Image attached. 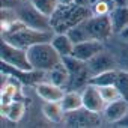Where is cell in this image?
<instances>
[{
	"mask_svg": "<svg viewBox=\"0 0 128 128\" xmlns=\"http://www.w3.org/2000/svg\"><path fill=\"white\" fill-rule=\"evenodd\" d=\"M65 92L66 89L62 88V86H57L51 82H41L35 86V94L39 100L42 101H47V102H60L65 96Z\"/></svg>",
	"mask_w": 128,
	"mask_h": 128,
	"instance_id": "cell-11",
	"label": "cell"
},
{
	"mask_svg": "<svg viewBox=\"0 0 128 128\" xmlns=\"http://www.w3.org/2000/svg\"><path fill=\"white\" fill-rule=\"evenodd\" d=\"M89 17H92L90 6H86L82 3H74L68 6L60 5L54 12V15L50 18L51 29L54 30V33H68V30L86 21Z\"/></svg>",
	"mask_w": 128,
	"mask_h": 128,
	"instance_id": "cell-2",
	"label": "cell"
},
{
	"mask_svg": "<svg viewBox=\"0 0 128 128\" xmlns=\"http://www.w3.org/2000/svg\"><path fill=\"white\" fill-rule=\"evenodd\" d=\"M104 124L106 122L102 113H95L84 107L74 112H68L65 114V120H63V125L71 128H94V126H101Z\"/></svg>",
	"mask_w": 128,
	"mask_h": 128,
	"instance_id": "cell-7",
	"label": "cell"
},
{
	"mask_svg": "<svg viewBox=\"0 0 128 128\" xmlns=\"http://www.w3.org/2000/svg\"><path fill=\"white\" fill-rule=\"evenodd\" d=\"M88 68L94 77V76H98V74H102L107 71L118 70V62H116L113 53L106 47L102 51H100L90 60H88Z\"/></svg>",
	"mask_w": 128,
	"mask_h": 128,
	"instance_id": "cell-9",
	"label": "cell"
},
{
	"mask_svg": "<svg viewBox=\"0 0 128 128\" xmlns=\"http://www.w3.org/2000/svg\"><path fill=\"white\" fill-rule=\"evenodd\" d=\"M113 27V33L119 35L128 26V6H116L108 15Z\"/></svg>",
	"mask_w": 128,
	"mask_h": 128,
	"instance_id": "cell-19",
	"label": "cell"
},
{
	"mask_svg": "<svg viewBox=\"0 0 128 128\" xmlns=\"http://www.w3.org/2000/svg\"><path fill=\"white\" fill-rule=\"evenodd\" d=\"M116 36H119V38H120V39H124V41H128V26H126V27H125L119 35H116Z\"/></svg>",
	"mask_w": 128,
	"mask_h": 128,
	"instance_id": "cell-28",
	"label": "cell"
},
{
	"mask_svg": "<svg viewBox=\"0 0 128 128\" xmlns=\"http://www.w3.org/2000/svg\"><path fill=\"white\" fill-rule=\"evenodd\" d=\"M118 6H128V0H114Z\"/></svg>",
	"mask_w": 128,
	"mask_h": 128,
	"instance_id": "cell-30",
	"label": "cell"
},
{
	"mask_svg": "<svg viewBox=\"0 0 128 128\" xmlns=\"http://www.w3.org/2000/svg\"><path fill=\"white\" fill-rule=\"evenodd\" d=\"M32 68L38 71H50L62 63V56L56 51L51 42H41L27 50Z\"/></svg>",
	"mask_w": 128,
	"mask_h": 128,
	"instance_id": "cell-3",
	"label": "cell"
},
{
	"mask_svg": "<svg viewBox=\"0 0 128 128\" xmlns=\"http://www.w3.org/2000/svg\"><path fill=\"white\" fill-rule=\"evenodd\" d=\"M41 112H42V116L48 122L56 124V125L63 124L65 114H66V112L63 110L60 102H47V101H44L42 106H41Z\"/></svg>",
	"mask_w": 128,
	"mask_h": 128,
	"instance_id": "cell-16",
	"label": "cell"
},
{
	"mask_svg": "<svg viewBox=\"0 0 128 128\" xmlns=\"http://www.w3.org/2000/svg\"><path fill=\"white\" fill-rule=\"evenodd\" d=\"M128 113V100L119 98L116 101L107 102L104 110H102V118L106 124L116 125L119 120L124 119V116Z\"/></svg>",
	"mask_w": 128,
	"mask_h": 128,
	"instance_id": "cell-13",
	"label": "cell"
},
{
	"mask_svg": "<svg viewBox=\"0 0 128 128\" xmlns=\"http://www.w3.org/2000/svg\"><path fill=\"white\" fill-rule=\"evenodd\" d=\"M62 60L70 72V83L66 90H83V88L88 86L92 78V74L88 68V62L80 60L74 56L62 57Z\"/></svg>",
	"mask_w": 128,
	"mask_h": 128,
	"instance_id": "cell-4",
	"label": "cell"
},
{
	"mask_svg": "<svg viewBox=\"0 0 128 128\" xmlns=\"http://www.w3.org/2000/svg\"><path fill=\"white\" fill-rule=\"evenodd\" d=\"M15 12L18 18L29 27L38 29V30H53L51 29V20L41 14L32 3L30 0H20L15 5Z\"/></svg>",
	"mask_w": 128,
	"mask_h": 128,
	"instance_id": "cell-5",
	"label": "cell"
},
{
	"mask_svg": "<svg viewBox=\"0 0 128 128\" xmlns=\"http://www.w3.org/2000/svg\"><path fill=\"white\" fill-rule=\"evenodd\" d=\"M0 60L6 63V65L21 70V71L33 70L32 63L29 60V56H27V50L18 48L5 39H2V45H0Z\"/></svg>",
	"mask_w": 128,
	"mask_h": 128,
	"instance_id": "cell-6",
	"label": "cell"
},
{
	"mask_svg": "<svg viewBox=\"0 0 128 128\" xmlns=\"http://www.w3.org/2000/svg\"><path fill=\"white\" fill-rule=\"evenodd\" d=\"M114 126H125V128H128V113H126V114L124 116V119H122V120H119Z\"/></svg>",
	"mask_w": 128,
	"mask_h": 128,
	"instance_id": "cell-27",
	"label": "cell"
},
{
	"mask_svg": "<svg viewBox=\"0 0 128 128\" xmlns=\"http://www.w3.org/2000/svg\"><path fill=\"white\" fill-rule=\"evenodd\" d=\"M116 77H118V70H113V71H107V72L94 76L90 78V83L95 86H108V84L116 83Z\"/></svg>",
	"mask_w": 128,
	"mask_h": 128,
	"instance_id": "cell-24",
	"label": "cell"
},
{
	"mask_svg": "<svg viewBox=\"0 0 128 128\" xmlns=\"http://www.w3.org/2000/svg\"><path fill=\"white\" fill-rule=\"evenodd\" d=\"M106 48V42L104 41H98V39H88L84 42L76 44L74 47V53L72 56L80 59V60H90L94 56H96L100 51H102Z\"/></svg>",
	"mask_w": 128,
	"mask_h": 128,
	"instance_id": "cell-14",
	"label": "cell"
},
{
	"mask_svg": "<svg viewBox=\"0 0 128 128\" xmlns=\"http://www.w3.org/2000/svg\"><path fill=\"white\" fill-rule=\"evenodd\" d=\"M116 88L119 89L122 98L128 100V71L118 70V77H116Z\"/></svg>",
	"mask_w": 128,
	"mask_h": 128,
	"instance_id": "cell-26",
	"label": "cell"
},
{
	"mask_svg": "<svg viewBox=\"0 0 128 128\" xmlns=\"http://www.w3.org/2000/svg\"><path fill=\"white\" fill-rule=\"evenodd\" d=\"M86 27H88V32H89L92 39H98V41L106 42L114 35L108 15H104V17L92 15V17H89L86 20Z\"/></svg>",
	"mask_w": 128,
	"mask_h": 128,
	"instance_id": "cell-8",
	"label": "cell"
},
{
	"mask_svg": "<svg viewBox=\"0 0 128 128\" xmlns=\"http://www.w3.org/2000/svg\"><path fill=\"white\" fill-rule=\"evenodd\" d=\"M82 96H83V107L84 108H88L90 112H95V113H102L107 102L104 101L98 86L89 83L88 86L83 88Z\"/></svg>",
	"mask_w": 128,
	"mask_h": 128,
	"instance_id": "cell-10",
	"label": "cell"
},
{
	"mask_svg": "<svg viewBox=\"0 0 128 128\" xmlns=\"http://www.w3.org/2000/svg\"><path fill=\"white\" fill-rule=\"evenodd\" d=\"M116 6L118 5L114 0H96L90 5V11L92 15L95 17H104V15H110Z\"/></svg>",
	"mask_w": 128,
	"mask_h": 128,
	"instance_id": "cell-22",
	"label": "cell"
},
{
	"mask_svg": "<svg viewBox=\"0 0 128 128\" xmlns=\"http://www.w3.org/2000/svg\"><path fill=\"white\" fill-rule=\"evenodd\" d=\"M53 36H54V30L32 29L26 26L20 18L2 29V39L24 50H29L30 47L41 44V42H51Z\"/></svg>",
	"mask_w": 128,
	"mask_h": 128,
	"instance_id": "cell-1",
	"label": "cell"
},
{
	"mask_svg": "<svg viewBox=\"0 0 128 128\" xmlns=\"http://www.w3.org/2000/svg\"><path fill=\"white\" fill-rule=\"evenodd\" d=\"M100 88V92L104 98L106 102H112V101H116L119 98H122L119 89L116 88V84H108V86H98Z\"/></svg>",
	"mask_w": 128,
	"mask_h": 128,
	"instance_id": "cell-25",
	"label": "cell"
},
{
	"mask_svg": "<svg viewBox=\"0 0 128 128\" xmlns=\"http://www.w3.org/2000/svg\"><path fill=\"white\" fill-rule=\"evenodd\" d=\"M53 47L56 48V51L62 56V57H66V56H72L74 53V47L76 44L72 42V39L68 36V33H54L53 39H51Z\"/></svg>",
	"mask_w": 128,
	"mask_h": 128,
	"instance_id": "cell-17",
	"label": "cell"
},
{
	"mask_svg": "<svg viewBox=\"0 0 128 128\" xmlns=\"http://www.w3.org/2000/svg\"><path fill=\"white\" fill-rule=\"evenodd\" d=\"M45 80L51 82V83H54L57 86H62V88H65V89L68 88L70 72H68V70L65 66V63H63V60H62L60 65H57L56 68H53V70H50V71L45 72Z\"/></svg>",
	"mask_w": 128,
	"mask_h": 128,
	"instance_id": "cell-18",
	"label": "cell"
},
{
	"mask_svg": "<svg viewBox=\"0 0 128 128\" xmlns=\"http://www.w3.org/2000/svg\"><path fill=\"white\" fill-rule=\"evenodd\" d=\"M78 3H82V5H86V6H89V5H90V2H89V0H78Z\"/></svg>",
	"mask_w": 128,
	"mask_h": 128,
	"instance_id": "cell-31",
	"label": "cell"
},
{
	"mask_svg": "<svg viewBox=\"0 0 128 128\" xmlns=\"http://www.w3.org/2000/svg\"><path fill=\"white\" fill-rule=\"evenodd\" d=\"M59 3L62 6H68V5H74V3H78V0H59Z\"/></svg>",
	"mask_w": 128,
	"mask_h": 128,
	"instance_id": "cell-29",
	"label": "cell"
},
{
	"mask_svg": "<svg viewBox=\"0 0 128 128\" xmlns=\"http://www.w3.org/2000/svg\"><path fill=\"white\" fill-rule=\"evenodd\" d=\"M0 113L8 120L17 124V122H21L23 118L26 116L27 107H26V102H23L20 100H15L11 104H0Z\"/></svg>",
	"mask_w": 128,
	"mask_h": 128,
	"instance_id": "cell-15",
	"label": "cell"
},
{
	"mask_svg": "<svg viewBox=\"0 0 128 128\" xmlns=\"http://www.w3.org/2000/svg\"><path fill=\"white\" fill-rule=\"evenodd\" d=\"M89 2H90V5H92L94 2H96V0H89ZM90 5H89V6H90Z\"/></svg>",
	"mask_w": 128,
	"mask_h": 128,
	"instance_id": "cell-32",
	"label": "cell"
},
{
	"mask_svg": "<svg viewBox=\"0 0 128 128\" xmlns=\"http://www.w3.org/2000/svg\"><path fill=\"white\" fill-rule=\"evenodd\" d=\"M68 36L72 39L74 44H80V42H84L88 39H92L89 32H88V27H86V21L80 23L78 26L72 27L71 30H68Z\"/></svg>",
	"mask_w": 128,
	"mask_h": 128,
	"instance_id": "cell-23",
	"label": "cell"
},
{
	"mask_svg": "<svg viewBox=\"0 0 128 128\" xmlns=\"http://www.w3.org/2000/svg\"><path fill=\"white\" fill-rule=\"evenodd\" d=\"M106 47L113 53L118 62V70L128 71V41H124L119 36L113 35L108 41H106Z\"/></svg>",
	"mask_w": 128,
	"mask_h": 128,
	"instance_id": "cell-12",
	"label": "cell"
},
{
	"mask_svg": "<svg viewBox=\"0 0 128 128\" xmlns=\"http://www.w3.org/2000/svg\"><path fill=\"white\" fill-rule=\"evenodd\" d=\"M63 110L66 113L68 112H74L83 107V96H82V90H66L65 96L60 101Z\"/></svg>",
	"mask_w": 128,
	"mask_h": 128,
	"instance_id": "cell-20",
	"label": "cell"
},
{
	"mask_svg": "<svg viewBox=\"0 0 128 128\" xmlns=\"http://www.w3.org/2000/svg\"><path fill=\"white\" fill-rule=\"evenodd\" d=\"M30 3L45 17L51 18L54 15V12L57 11V8L60 6L59 0H30Z\"/></svg>",
	"mask_w": 128,
	"mask_h": 128,
	"instance_id": "cell-21",
	"label": "cell"
}]
</instances>
